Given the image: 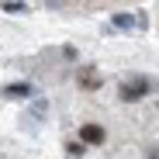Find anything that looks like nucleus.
Wrapping results in <instances>:
<instances>
[{
	"mask_svg": "<svg viewBox=\"0 0 159 159\" xmlns=\"http://www.w3.org/2000/svg\"><path fill=\"white\" fill-rule=\"evenodd\" d=\"M4 11H11V14H14V11H28V7H24L21 0H4Z\"/></svg>",
	"mask_w": 159,
	"mask_h": 159,
	"instance_id": "7",
	"label": "nucleus"
},
{
	"mask_svg": "<svg viewBox=\"0 0 159 159\" xmlns=\"http://www.w3.org/2000/svg\"><path fill=\"white\" fill-rule=\"evenodd\" d=\"M76 83H80V90H87V93H93V90H100V73H97V66H80L76 69Z\"/></svg>",
	"mask_w": 159,
	"mask_h": 159,
	"instance_id": "2",
	"label": "nucleus"
},
{
	"mask_svg": "<svg viewBox=\"0 0 159 159\" xmlns=\"http://www.w3.org/2000/svg\"><path fill=\"white\" fill-rule=\"evenodd\" d=\"M149 90H152V83H149V80H145V76H135V80H121L118 97H121L125 104H135V100H142Z\"/></svg>",
	"mask_w": 159,
	"mask_h": 159,
	"instance_id": "1",
	"label": "nucleus"
},
{
	"mask_svg": "<svg viewBox=\"0 0 159 159\" xmlns=\"http://www.w3.org/2000/svg\"><path fill=\"white\" fill-rule=\"evenodd\" d=\"M114 28L131 31V28H135V17H131V14H114Z\"/></svg>",
	"mask_w": 159,
	"mask_h": 159,
	"instance_id": "5",
	"label": "nucleus"
},
{
	"mask_svg": "<svg viewBox=\"0 0 159 159\" xmlns=\"http://www.w3.org/2000/svg\"><path fill=\"white\" fill-rule=\"evenodd\" d=\"M104 139H107V131H104L100 125H93V121H87L83 128H80V142L83 145H104Z\"/></svg>",
	"mask_w": 159,
	"mask_h": 159,
	"instance_id": "3",
	"label": "nucleus"
},
{
	"mask_svg": "<svg viewBox=\"0 0 159 159\" xmlns=\"http://www.w3.org/2000/svg\"><path fill=\"white\" fill-rule=\"evenodd\" d=\"M66 152H69V156H83V152H87V145L76 139V142H66Z\"/></svg>",
	"mask_w": 159,
	"mask_h": 159,
	"instance_id": "6",
	"label": "nucleus"
},
{
	"mask_svg": "<svg viewBox=\"0 0 159 159\" xmlns=\"http://www.w3.org/2000/svg\"><path fill=\"white\" fill-rule=\"evenodd\" d=\"M31 93H35L31 83H7V87H4V97H7V100H28Z\"/></svg>",
	"mask_w": 159,
	"mask_h": 159,
	"instance_id": "4",
	"label": "nucleus"
}]
</instances>
